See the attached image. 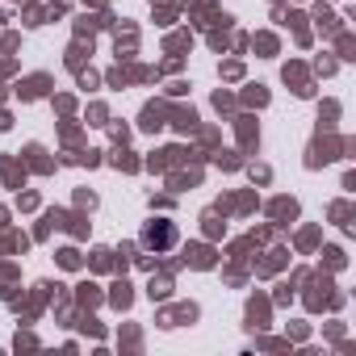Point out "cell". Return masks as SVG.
Listing matches in <instances>:
<instances>
[{
	"instance_id": "cell-1",
	"label": "cell",
	"mask_w": 356,
	"mask_h": 356,
	"mask_svg": "<svg viewBox=\"0 0 356 356\" xmlns=\"http://www.w3.org/2000/svg\"><path fill=\"white\" fill-rule=\"evenodd\" d=\"M172 243H176V222H168V218H155V222H147V227H143V248L168 252Z\"/></svg>"
}]
</instances>
